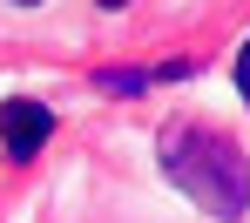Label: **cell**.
Masks as SVG:
<instances>
[{
	"label": "cell",
	"instance_id": "5",
	"mask_svg": "<svg viewBox=\"0 0 250 223\" xmlns=\"http://www.w3.org/2000/svg\"><path fill=\"white\" fill-rule=\"evenodd\" d=\"M14 7H41V0H14Z\"/></svg>",
	"mask_w": 250,
	"mask_h": 223
},
{
	"label": "cell",
	"instance_id": "1",
	"mask_svg": "<svg viewBox=\"0 0 250 223\" xmlns=\"http://www.w3.org/2000/svg\"><path fill=\"white\" fill-rule=\"evenodd\" d=\"M163 169H169V182H176L196 210H209L216 223H237L250 210V162H244V149L223 129H203V122L169 129L163 135Z\"/></svg>",
	"mask_w": 250,
	"mask_h": 223
},
{
	"label": "cell",
	"instance_id": "4",
	"mask_svg": "<svg viewBox=\"0 0 250 223\" xmlns=\"http://www.w3.org/2000/svg\"><path fill=\"white\" fill-rule=\"evenodd\" d=\"M237 95L250 101V41H244V54H237Z\"/></svg>",
	"mask_w": 250,
	"mask_h": 223
},
{
	"label": "cell",
	"instance_id": "2",
	"mask_svg": "<svg viewBox=\"0 0 250 223\" xmlns=\"http://www.w3.org/2000/svg\"><path fill=\"white\" fill-rule=\"evenodd\" d=\"M47 129H54V108L27 101V95L0 101V149H7L14 162H27V156H34V149L47 142Z\"/></svg>",
	"mask_w": 250,
	"mask_h": 223
},
{
	"label": "cell",
	"instance_id": "3",
	"mask_svg": "<svg viewBox=\"0 0 250 223\" xmlns=\"http://www.w3.org/2000/svg\"><path fill=\"white\" fill-rule=\"evenodd\" d=\"M108 95H135V88H149V75H128V68H108V75H95Z\"/></svg>",
	"mask_w": 250,
	"mask_h": 223
},
{
	"label": "cell",
	"instance_id": "6",
	"mask_svg": "<svg viewBox=\"0 0 250 223\" xmlns=\"http://www.w3.org/2000/svg\"><path fill=\"white\" fill-rule=\"evenodd\" d=\"M102 7H128V0H102Z\"/></svg>",
	"mask_w": 250,
	"mask_h": 223
}]
</instances>
